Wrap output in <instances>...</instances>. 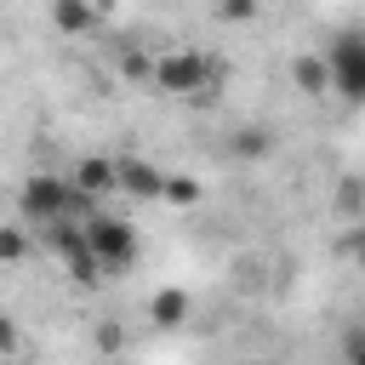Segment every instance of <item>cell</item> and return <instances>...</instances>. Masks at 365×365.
Listing matches in <instances>:
<instances>
[{
  "mask_svg": "<svg viewBox=\"0 0 365 365\" xmlns=\"http://www.w3.org/2000/svg\"><path fill=\"white\" fill-rule=\"evenodd\" d=\"M217 80H222V68H217L205 51H194V46L160 51V57H154V74H148V86H154L160 97H211Z\"/></svg>",
  "mask_w": 365,
  "mask_h": 365,
  "instance_id": "6da1fadb",
  "label": "cell"
},
{
  "mask_svg": "<svg viewBox=\"0 0 365 365\" xmlns=\"http://www.w3.org/2000/svg\"><path fill=\"white\" fill-rule=\"evenodd\" d=\"M74 211H80V194H74L68 177H57V171H29L23 177V188H17V222L23 228H51Z\"/></svg>",
  "mask_w": 365,
  "mask_h": 365,
  "instance_id": "7a4b0ae2",
  "label": "cell"
},
{
  "mask_svg": "<svg viewBox=\"0 0 365 365\" xmlns=\"http://www.w3.org/2000/svg\"><path fill=\"white\" fill-rule=\"evenodd\" d=\"M80 240L91 245V257H97L108 274L131 268V262H137V251H143L137 222H131V217H120V211H86V217H80Z\"/></svg>",
  "mask_w": 365,
  "mask_h": 365,
  "instance_id": "3957f363",
  "label": "cell"
},
{
  "mask_svg": "<svg viewBox=\"0 0 365 365\" xmlns=\"http://www.w3.org/2000/svg\"><path fill=\"white\" fill-rule=\"evenodd\" d=\"M325 63H331V91L348 103H365V29H342Z\"/></svg>",
  "mask_w": 365,
  "mask_h": 365,
  "instance_id": "277c9868",
  "label": "cell"
},
{
  "mask_svg": "<svg viewBox=\"0 0 365 365\" xmlns=\"http://www.w3.org/2000/svg\"><path fill=\"white\" fill-rule=\"evenodd\" d=\"M114 188L131 194V200H160L165 171H160L154 160H143V154H125V160H114Z\"/></svg>",
  "mask_w": 365,
  "mask_h": 365,
  "instance_id": "5b68a950",
  "label": "cell"
},
{
  "mask_svg": "<svg viewBox=\"0 0 365 365\" xmlns=\"http://www.w3.org/2000/svg\"><path fill=\"white\" fill-rule=\"evenodd\" d=\"M68 182H74L80 200H103V194H114V160L108 154H80L74 171H68Z\"/></svg>",
  "mask_w": 365,
  "mask_h": 365,
  "instance_id": "8992f818",
  "label": "cell"
},
{
  "mask_svg": "<svg viewBox=\"0 0 365 365\" xmlns=\"http://www.w3.org/2000/svg\"><path fill=\"white\" fill-rule=\"evenodd\" d=\"M57 257H63V268H68V285H80V291H97V285L108 279V268L91 257V245H86V240H68Z\"/></svg>",
  "mask_w": 365,
  "mask_h": 365,
  "instance_id": "52a82bcc",
  "label": "cell"
},
{
  "mask_svg": "<svg viewBox=\"0 0 365 365\" xmlns=\"http://www.w3.org/2000/svg\"><path fill=\"white\" fill-rule=\"evenodd\" d=\"M188 314H194V297H188L182 285H160V291L148 297V325H160V331H177Z\"/></svg>",
  "mask_w": 365,
  "mask_h": 365,
  "instance_id": "ba28073f",
  "label": "cell"
},
{
  "mask_svg": "<svg viewBox=\"0 0 365 365\" xmlns=\"http://www.w3.org/2000/svg\"><path fill=\"white\" fill-rule=\"evenodd\" d=\"M291 86H297V97H331V63L319 57V51H302L297 63H291Z\"/></svg>",
  "mask_w": 365,
  "mask_h": 365,
  "instance_id": "9c48e42d",
  "label": "cell"
},
{
  "mask_svg": "<svg viewBox=\"0 0 365 365\" xmlns=\"http://www.w3.org/2000/svg\"><path fill=\"white\" fill-rule=\"evenodd\" d=\"M51 29L57 34H91L97 29V0H51Z\"/></svg>",
  "mask_w": 365,
  "mask_h": 365,
  "instance_id": "30bf717a",
  "label": "cell"
},
{
  "mask_svg": "<svg viewBox=\"0 0 365 365\" xmlns=\"http://www.w3.org/2000/svg\"><path fill=\"white\" fill-rule=\"evenodd\" d=\"M160 200H165V205H177V211H188V205H200V200H205V182H200V177H188V171H165Z\"/></svg>",
  "mask_w": 365,
  "mask_h": 365,
  "instance_id": "8fae6325",
  "label": "cell"
},
{
  "mask_svg": "<svg viewBox=\"0 0 365 365\" xmlns=\"http://www.w3.org/2000/svg\"><path fill=\"white\" fill-rule=\"evenodd\" d=\"M228 154H234V160H268V154H274V137H268L262 125H240V131L228 137Z\"/></svg>",
  "mask_w": 365,
  "mask_h": 365,
  "instance_id": "7c38bea8",
  "label": "cell"
},
{
  "mask_svg": "<svg viewBox=\"0 0 365 365\" xmlns=\"http://www.w3.org/2000/svg\"><path fill=\"white\" fill-rule=\"evenodd\" d=\"M23 257H29V228L23 222H0V268H11Z\"/></svg>",
  "mask_w": 365,
  "mask_h": 365,
  "instance_id": "4fadbf2b",
  "label": "cell"
},
{
  "mask_svg": "<svg viewBox=\"0 0 365 365\" xmlns=\"http://www.w3.org/2000/svg\"><path fill=\"white\" fill-rule=\"evenodd\" d=\"M336 211L354 217V222H365V182H359V177H342V188H336Z\"/></svg>",
  "mask_w": 365,
  "mask_h": 365,
  "instance_id": "5bb4252c",
  "label": "cell"
},
{
  "mask_svg": "<svg viewBox=\"0 0 365 365\" xmlns=\"http://www.w3.org/2000/svg\"><path fill=\"white\" fill-rule=\"evenodd\" d=\"M17 354H23V325H17V314L0 308V365H11Z\"/></svg>",
  "mask_w": 365,
  "mask_h": 365,
  "instance_id": "9a60e30c",
  "label": "cell"
},
{
  "mask_svg": "<svg viewBox=\"0 0 365 365\" xmlns=\"http://www.w3.org/2000/svg\"><path fill=\"white\" fill-rule=\"evenodd\" d=\"M120 74H125V80H137V86H148L154 57H148V51H120Z\"/></svg>",
  "mask_w": 365,
  "mask_h": 365,
  "instance_id": "2e32d148",
  "label": "cell"
},
{
  "mask_svg": "<svg viewBox=\"0 0 365 365\" xmlns=\"http://www.w3.org/2000/svg\"><path fill=\"white\" fill-rule=\"evenodd\" d=\"M211 11H217V23H251L257 17V0H217Z\"/></svg>",
  "mask_w": 365,
  "mask_h": 365,
  "instance_id": "e0dca14e",
  "label": "cell"
},
{
  "mask_svg": "<svg viewBox=\"0 0 365 365\" xmlns=\"http://www.w3.org/2000/svg\"><path fill=\"white\" fill-rule=\"evenodd\" d=\"M342 365H365V325L348 331V342H342Z\"/></svg>",
  "mask_w": 365,
  "mask_h": 365,
  "instance_id": "ac0fdd59",
  "label": "cell"
},
{
  "mask_svg": "<svg viewBox=\"0 0 365 365\" xmlns=\"http://www.w3.org/2000/svg\"><path fill=\"white\" fill-rule=\"evenodd\" d=\"M97 348L114 354V348H120V325H103V331H97Z\"/></svg>",
  "mask_w": 365,
  "mask_h": 365,
  "instance_id": "d6986e66",
  "label": "cell"
},
{
  "mask_svg": "<svg viewBox=\"0 0 365 365\" xmlns=\"http://www.w3.org/2000/svg\"><path fill=\"white\" fill-rule=\"evenodd\" d=\"M245 365H268V359H245Z\"/></svg>",
  "mask_w": 365,
  "mask_h": 365,
  "instance_id": "ffe728a7",
  "label": "cell"
}]
</instances>
